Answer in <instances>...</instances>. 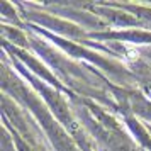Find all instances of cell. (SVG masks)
Segmentation results:
<instances>
[{"label": "cell", "instance_id": "1", "mask_svg": "<svg viewBox=\"0 0 151 151\" xmlns=\"http://www.w3.org/2000/svg\"><path fill=\"white\" fill-rule=\"evenodd\" d=\"M12 82H14L12 87L10 85H4V90H12V95L15 99H19L21 102H24L29 109L32 110L36 119L42 124L44 131L48 132V136L51 139L53 146L56 148V151H78V148L73 144V141L66 136V132L55 122V117L51 114V110L46 105H42L41 100L34 93H31L15 76H12Z\"/></svg>", "mask_w": 151, "mask_h": 151}, {"label": "cell", "instance_id": "2", "mask_svg": "<svg viewBox=\"0 0 151 151\" xmlns=\"http://www.w3.org/2000/svg\"><path fill=\"white\" fill-rule=\"evenodd\" d=\"M29 27L32 29L34 32H37L39 36L42 34V36H46V37H49V39H51L53 42H56L63 51H66L70 56L88 60L90 63H95L99 68H104L105 71H109L112 76H119L121 80H127V78H131V75L126 71V68H124L119 61H116V60H110V58H105V56L99 55V53H95V51H90V49H87V48H82L80 44H76V42H73V41H68V39H65V37H61V36L51 34V32L44 31V29L39 27V26H32V24H29Z\"/></svg>", "mask_w": 151, "mask_h": 151}, {"label": "cell", "instance_id": "9", "mask_svg": "<svg viewBox=\"0 0 151 151\" xmlns=\"http://www.w3.org/2000/svg\"><path fill=\"white\" fill-rule=\"evenodd\" d=\"M2 32H4V41H12L15 48H21V49H26L29 46V37L24 36V32L17 31V29H12L10 26H2Z\"/></svg>", "mask_w": 151, "mask_h": 151}, {"label": "cell", "instance_id": "8", "mask_svg": "<svg viewBox=\"0 0 151 151\" xmlns=\"http://www.w3.org/2000/svg\"><path fill=\"white\" fill-rule=\"evenodd\" d=\"M126 124H127V127L131 129V132L134 134V137H136L137 141L143 144L148 151H151V137H150V134H148V131H146V127H144L143 124L131 116H126Z\"/></svg>", "mask_w": 151, "mask_h": 151}, {"label": "cell", "instance_id": "10", "mask_svg": "<svg viewBox=\"0 0 151 151\" xmlns=\"http://www.w3.org/2000/svg\"><path fill=\"white\" fill-rule=\"evenodd\" d=\"M114 7H119L129 12V14H134V17H137L141 22H151V7H146V5H134V4H112Z\"/></svg>", "mask_w": 151, "mask_h": 151}, {"label": "cell", "instance_id": "11", "mask_svg": "<svg viewBox=\"0 0 151 151\" xmlns=\"http://www.w3.org/2000/svg\"><path fill=\"white\" fill-rule=\"evenodd\" d=\"M143 55H144V56H146V58H150V60H151V48H150V49H148V51H144Z\"/></svg>", "mask_w": 151, "mask_h": 151}, {"label": "cell", "instance_id": "7", "mask_svg": "<svg viewBox=\"0 0 151 151\" xmlns=\"http://www.w3.org/2000/svg\"><path fill=\"white\" fill-rule=\"evenodd\" d=\"M93 10L97 12V15L104 17L109 24H114V26L126 27V26H143L144 24L132 14H129V12H126L119 7H114L112 4H99V5L93 7Z\"/></svg>", "mask_w": 151, "mask_h": 151}, {"label": "cell", "instance_id": "12", "mask_svg": "<svg viewBox=\"0 0 151 151\" xmlns=\"http://www.w3.org/2000/svg\"><path fill=\"white\" fill-rule=\"evenodd\" d=\"M148 92H150V95H151V88H150V90H148Z\"/></svg>", "mask_w": 151, "mask_h": 151}, {"label": "cell", "instance_id": "3", "mask_svg": "<svg viewBox=\"0 0 151 151\" xmlns=\"http://www.w3.org/2000/svg\"><path fill=\"white\" fill-rule=\"evenodd\" d=\"M14 61V65L19 68V71H21L22 75L26 76L27 80H31V83H32V87H34L37 92H41V95L44 97V100L48 102L49 105V110L55 114V117L60 121V122L63 124V126H66L73 134L76 136V131H78V126L75 124V121H73V117H71V114H70V107L68 104L63 100V97L58 93V90L51 88V87H46L44 83H42V80H39L37 76H32L29 71H26L24 70V66H22V63H19L17 60H12Z\"/></svg>", "mask_w": 151, "mask_h": 151}, {"label": "cell", "instance_id": "5", "mask_svg": "<svg viewBox=\"0 0 151 151\" xmlns=\"http://www.w3.org/2000/svg\"><path fill=\"white\" fill-rule=\"evenodd\" d=\"M26 17L31 21L32 26L48 27L49 31L61 34V37H65V39H66V37H70V39L80 37V41H82V37L85 36L83 29L80 27L78 24H71V22L58 19V17H55V15H51V14H46V12H27Z\"/></svg>", "mask_w": 151, "mask_h": 151}, {"label": "cell", "instance_id": "6", "mask_svg": "<svg viewBox=\"0 0 151 151\" xmlns=\"http://www.w3.org/2000/svg\"><path fill=\"white\" fill-rule=\"evenodd\" d=\"M92 39L100 41H126L134 44H151V32L143 29H127V31H105V32H92Z\"/></svg>", "mask_w": 151, "mask_h": 151}, {"label": "cell", "instance_id": "4", "mask_svg": "<svg viewBox=\"0 0 151 151\" xmlns=\"http://www.w3.org/2000/svg\"><path fill=\"white\" fill-rule=\"evenodd\" d=\"M4 48L9 49V53L12 55V58H15V60H17L19 63H22V65H26V66H27V68L37 76V78H41L42 82L49 83V85L55 87L56 90H61V92H65L66 95H70V97L75 99V93H73L68 87H65V85L60 82V78H58L56 75H53L51 70H49L44 63H41L37 58H34L32 55H29L26 49L15 48L14 44H9V42H5V41H4Z\"/></svg>", "mask_w": 151, "mask_h": 151}]
</instances>
